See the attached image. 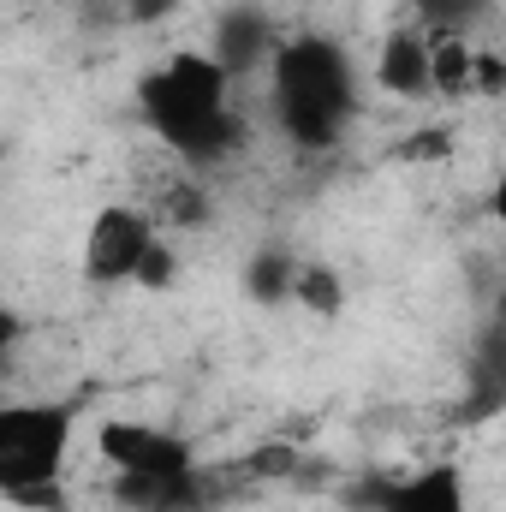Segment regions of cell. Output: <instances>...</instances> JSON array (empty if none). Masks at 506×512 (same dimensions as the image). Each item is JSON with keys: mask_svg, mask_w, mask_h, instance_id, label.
I'll return each instance as SVG.
<instances>
[{"mask_svg": "<svg viewBox=\"0 0 506 512\" xmlns=\"http://www.w3.org/2000/svg\"><path fill=\"white\" fill-rule=\"evenodd\" d=\"M471 90H477V96H506V60H501V54L477 48V72H471Z\"/></svg>", "mask_w": 506, "mask_h": 512, "instance_id": "obj_16", "label": "cell"}, {"mask_svg": "<svg viewBox=\"0 0 506 512\" xmlns=\"http://www.w3.org/2000/svg\"><path fill=\"white\" fill-rule=\"evenodd\" d=\"M477 12H483V0H417V18L435 36H459V24H471Z\"/></svg>", "mask_w": 506, "mask_h": 512, "instance_id": "obj_13", "label": "cell"}, {"mask_svg": "<svg viewBox=\"0 0 506 512\" xmlns=\"http://www.w3.org/2000/svg\"><path fill=\"white\" fill-rule=\"evenodd\" d=\"M173 6H179V0H126V12L131 18H143V24H149V18H167Z\"/></svg>", "mask_w": 506, "mask_h": 512, "instance_id": "obj_20", "label": "cell"}, {"mask_svg": "<svg viewBox=\"0 0 506 512\" xmlns=\"http://www.w3.org/2000/svg\"><path fill=\"white\" fill-rule=\"evenodd\" d=\"M72 423H78V405H60V399L6 405L0 411V495L60 483L66 453H72Z\"/></svg>", "mask_w": 506, "mask_h": 512, "instance_id": "obj_3", "label": "cell"}, {"mask_svg": "<svg viewBox=\"0 0 506 512\" xmlns=\"http://www.w3.org/2000/svg\"><path fill=\"white\" fill-rule=\"evenodd\" d=\"M399 155L405 161H447L453 155V137L447 131H417L411 143H399Z\"/></svg>", "mask_w": 506, "mask_h": 512, "instance_id": "obj_17", "label": "cell"}, {"mask_svg": "<svg viewBox=\"0 0 506 512\" xmlns=\"http://www.w3.org/2000/svg\"><path fill=\"white\" fill-rule=\"evenodd\" d=\"M96 447H102V459L114 471H137V477H185V471H197L191 441H179V435H167L155 423H120L114 417V423L96 429Z\"/></svg>", "mask_w": 506, "mask_h": 512, "instance_id": "obj_5", "label": "cell"}, {"mask_svg": "<svg viewBox=\"0 0 506 512\" xmlns=\"http://www.w3.org/2000/svg\"><path fill=\"white\" fill-rule=\"evenodd\" d=\"M429 72H435V96H471L477 48L465 36H429Z\"/></svg>", "mask_w": 506, "mask_h": 512, "instance_id": "obj_10", "label": "cell"}, {"mask_svg": "<svg viewBox=\"0 0 506 512\" xmlns=\"http://www.w3.org/2000/svg\"><path fill=\"white\" fill-rule=\"evenodd\" d=\"M489 209H495V221L506 227V167H501V179H495V191H489Z\"/></svg>", "mask_w": 506, "mask_h": 512, "instance_id": "obj_21", "label": "cell"}, {"mask_svg": "<svg viewBox=\"0 0 506 512\" xmlns=\"http://www.w3.org/2000/svg\"><path fill=\"white\" fill-rule=\"evenodd\" d=\"M149 245H155V221H149L143 209L114 203V209H102V215L90 221V239H84V274L102 280V286H114V280H137V262H143Z\"/></svg>", "mask_w": 506, "mask_h": 512, "instance_id": "obj_4", "label": "cell"}, {"mask_svg": "<svg viewBox=\"0 0 506 512\" xmlns=\"http://www.w3.org/2000/svg\"><path fill=\"white\" fill-rule=\"evenodd\" d=\"M6 501H12V507H24V512H66V495H60V483H36V489H12Z\"/></svg>", "mask_w": 506, "mask_h": 512, "instance_id": "obj_18", "label": "cell"}, {"mask_svg": "<svg viewBox=\"0 0 506 512\" xmlns=\"http://www.w3.org/2000/svg\"><path fill=\"white\" fill-rule=\"evenodd\" d=\"M274 114L298 149H334L358 114V84L346 48L328 36H292L274 48Z\"/></svg>", "mask_w": 506, "mask_h": 512, "instance_id": "obj_1", "label": "cell"}, {"mask_svg": "<svg viewBox=\"0 0 506 512\" xmlns=\"http://www.w3.org/2000/svg\"><path fill=\"white\" fill-rule=\"evenodd\" d=\"M292 465H298V453H292V447H262V453L251 459L256 477H292Z\"/></svg>", "mask_w": 506, "mask_h": 512, "instance_id": "obj_19", "label": "cell"}, {"mask_svg": "<svg viewBox=\"0 0 506 512\" xmlns=\"http://www.w3.org/2000/svg\"><path fill=\"white\" fill-rule=\"evenodd\" d=\"M173 274H179V262H173V251L155 239V245L143 251V262H137V286H143V292H167Z\"/></svg>", "mask_w": 506, "mask_h": 512, "instance_id": "obj_15", "label": "cell"}, {"mask_svg": "<svg viewBox=\"0 0 506 512\" xmlns=\"http://www.w3.org/2000/svg\"><path fill=\"white\" fill-rule=\"evenodd\" d=\"M167 221L173 227H209V191L203 185H173L167 191Z\"/></svg>", "mask_w": 506, "mask_h": 512, "instance_id": "obj_14", "label": "cell"}, {"mask_svg": "<svg viewBox=\"0 0 506 512\" xmlns=\"http://www.w3.org/2000/svg\"><path fill=\"white\" fill-rule=\"evenodd\" d=\"M262 54L274 60V42H268V24L256 18V12H233L227 24H221V66L233 72V78H245V72H256L262 66Z\"/></svg>", "mask_w": 506, "mask_h": 512, "instance_id": "obj_9", "label": "cell"}, {"mask_svg": "<svg viewBox=\"0 0 506 512\" xmlns=\"http://www.w3.org/2000/svg\"><path fill=\"white\" fill-rule=\"evenodd\" d=\"M227 66L209 54H173L161 72L143 78V114L179 155L215 161L239 143V120L227 114Z\"/></svg>", "mask_w": 506, "mask_h": 512, "instance_id": "obj_2", "label": "cell"}, {"mask_svg": "<svg viewBox=\"0 0 506 512\" xmlns=\"http://www.w3.org/2000/svg\"><path fill=\"white\" fill-rule=\"evenodd\" d=\"M292 304H304L310 316H340V310H346V280H340L328 262H298Z\"/></svg>", "mask_w": 506, "mask_h": 512, "instance_id": "obj_11", "label": "cell"}, {"mask_svg": "<svg viewBox=\"0 0 506 512\" xmlns=\"http://www.w3.org/2000/svg\"><path fill=\"white\" fill-rule=\"evenodd\" d=\"M495 411H506V322L483 328V340L471 352V393L459 405V423H483Z\"/></svg>", "mask_w": 506, "mask_h": 512, "instance_id": "obj_7", "label": "cell"}, {"mask_svg": "<svg viewBox=\"0 0 506 512\" xmlns=\"http://www.w3.org/2000/svg\"><path fill=\"white\" fill-rule=\"evenodd\" d=\"M381 512H465V483H459L453 465H429L405 483H387Z\"/></svg>", "mask_w": 506, "mask_h": 512, "instance_id": "obj_8", "label": "cell"}, {"mask_svg": "<svg viewBox=\"0 0 506 512\" xmlns=\"http://www.w3.org/2000/svg\"><path fill=\"white\" fill-rule=\"evenodd\" d=\"M376 78L387 96H399V102H423L429 90H435V72H429V36L423 30H393L387 42H381V60H376Z\"/></svg>", "mask_w": 506, "mask_h": 512, "instance_id": "obj_6", "label": "cell"}, {"mask_svg": "<svg viewBox=\"0 0 506 512\" xmlns=\"http://www.w3.org/2000/svg\"><path fill=\"white\" fill-rule=\"evenodd\" d=\"M245 286H251L256 304H286V298H292V286H298V256L256 251L251 268H245Z\"/></svg>", "mask_w": 506, "mask_h": 512, "instance_id": "obj_12", "label": "cell"}]
</instances>
